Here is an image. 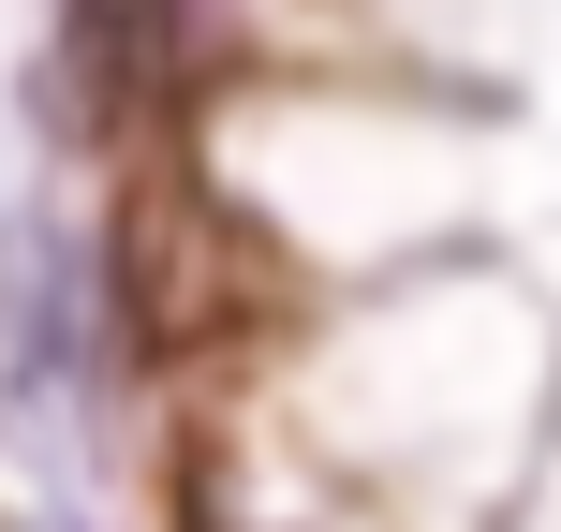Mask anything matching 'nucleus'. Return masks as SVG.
Returning <instances> with one entry per match:
<instances>
[{"label": "nucleus", "mask_w": 561, "mask_h": 532, "mask_svg": "<svg viewBox=\"0 0 561 532\" xmlns=\"http://www.w3.org/2000/svg\"><path fill=\"white\" fill-rule=\"evenodd\" d=\"M266 310H280L266 237L237 223V207L207 193L193 163H148L134 193H118V223H104V326L134 340L148 370L222 355V340H252Z\"/></svg>", "instance_id": "obj_1"}, {"label": "nucleus", "mask_w": 561, "mask_h": 532, "mask_svg": "<svg viewBox=\"0 0 561 532\" xmlns=\"http://www.w3.org/2000/svg\"><path fill=\"white\" fill-rule=\"evenodd\" d=\"M148 15L178 30V59H193V75H222V59L266 45V0H148Z\"/></svg>", "instance_id": "obj_2"}]
</instances>
